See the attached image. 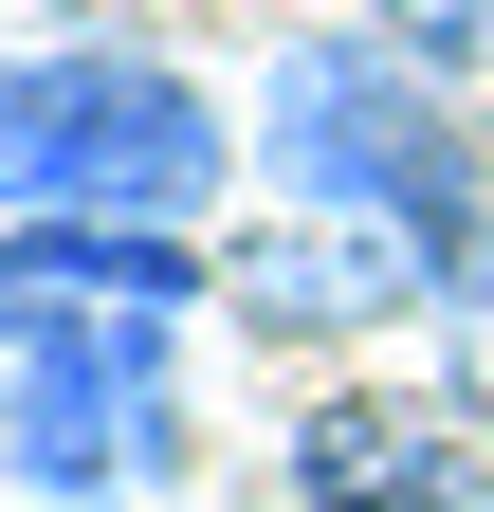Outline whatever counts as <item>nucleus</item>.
<instances>
[{"label":"nucleus","instance_id":"5","mask_svg":"<svg viewBox=\"0 0 494 512\" xmlns=\"http://www.w3.org/2000/svg\"><path fill=\"white\" fill-rule=\"evenodd\" d=\"M293 512H494V421L348 384V403L293 421Z\"/></svg>","mask_w":494,"mask_h":512},{"label":"nucleus","instance_id":"1","mask_svg":"<svg viewBox=\"0 0 494 512\" xmlns=\"http://www.w3.org/2000/svg\"><path fill=\"white\" fill-rule=\"evenodd\" d=\"M220 92H183L165 55H0V202L19 220H147L183 238L220 202Z\"/></svg>","mask_w":494,"mask_h":512},{"label":"nucleus","instance_id":"8","mask_svg":"<svg viewBox=\"0 0 494 512\" xmlns=\"http://www.w3.org/2000/svg\"><path fill=\"white\" fill-rule=\"evenodd\" d=\"M458 293H476V330H494V238H476V275H458Z\"/></svg>","mask_w":494,"mask_h":512},{"label":"nucleus","instance_id":"6","mask_svg":"<svg viewBox=\"0 0 494 512\" xmlns=\"http://www.w3.org/2000/svg\"><path fill=\"white\" fill-rule=\"evenodd\" d=\"M440 275H458L440 238H403V220H312V202H293V220H257V238L220 256V311L293 348V330H385V311H421Z\"/></svg>","mask_w":494,"mask_h":512},{"label":"nucleus","instance_id":"7","mask_svg":"<svg viewBox=\"0 0 494 512\" xmlns=\"http://www.w3.org/2000/svg\"><path fill=\"white\" fill-rule=\"evenodd\" d=\"M385 55L403 74H494V0H385Z\"/></svg>","mask_w":494,"mask_h":512},{"label":"nucleus","instance_id":"2","mask_svg":"<svg viewBox=\"0 0 494 512\" xmlns=\"http://www.w3.org/2000/svg\"><path fill=\"white\" fill-rule=\"evenodd\" d=\"M257 147L312 220H403L476 275V147L440 128V74H403L385 37H293L257 92Z\"/></svg>","mask_w":494,"mask_h":512},{"label":"nucleus","instance_id":"3","mask_svg":"<svg viewBox=\"0 0 494 512\" xmlns=\"http://www.w3.org/2000/svg\"><path fill=\"white\" fill-rule=\"evenodd\" d=\"M165 439H183L165 330H92V348H37V366H0V458H19L55 512H110L129 476H165Z\"/></svg>","mask_w":494,"mask_h":512},{"label":"nucleus","instance_id":"4","mask_svg":"<svg viewBox=\"0 0 494 512\" xmlns=\"http://www.w3.org/2000/svg\"><path fill=\"white\" fill-rule=\"evenodd\" d=\"M202 293H220L202 238H147V220H19V238H0V366L92 348V330H165V311H202Z\"/></svg>","mask_w":494,"mask_h":512}]
</instances>
